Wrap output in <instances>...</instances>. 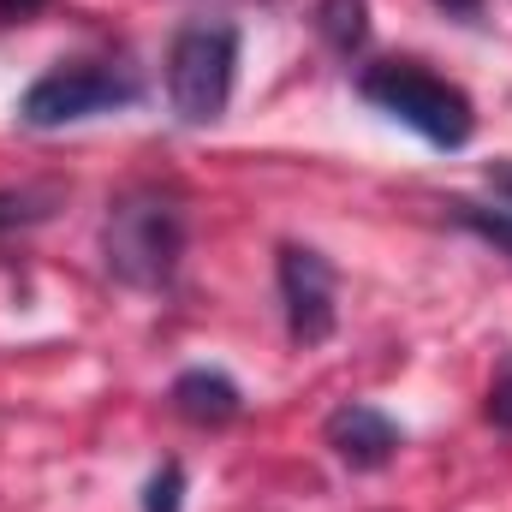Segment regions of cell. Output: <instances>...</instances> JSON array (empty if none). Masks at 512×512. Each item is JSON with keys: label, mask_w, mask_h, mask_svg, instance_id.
<instances>
[{"label": "cell", "mask_w": 512, "mask_h": 512, "mask_svg": "<svg viewBox=\"0 0 512 512\" xmlns=\"http://www.w3.org/2000/svg\"><path fill=\"white\" fill-rule=\"evenodd\" d=\"M489 191H495V203L512 215V161H495L489 167Z\"/></svg>", "instance_id": "cell-13"}, {"label": "cell", "mask_w": 512, "mask_h": 512, "mask_svg": "<svg viewBox=\"0 0 512 512\" xmlns=\"http://www.w3.org/2000/svg\"><path fill=\"white\" fill-rule=\"evenodd\" d=\"M239 30L227 18H191L167 42V102L185 126H215L233 102Z\"/></svg>", "instance_id": "cell-4"}, {"label": "cell", "mask_w": 512, "mask_h": 512, "mask_svg": "<svg viewBox=\"0 0 512 512\" xmlns=\"http://www.w3.org/2000/svg\"><path fill=\"white\" fill-rule=\"evenodd\" d=\"M143 512H185V465L167 459L149 483H143Z\"/></svg>", "instance_id": "cell-11"}, {"label": "cell", "mask_w": 512, "mask_h": 512, "mask_svg": "<svg viewBox=\"0 0 512 512\" xmlns=\"http://www.w3.org/2000/svg\"><path fill=\"white\" fill-rule=\"evenodd\" d=\"M358 96H364L376 114L399 120L405 131H417L423 143H435V149H465V143L477 137V108H471V96H465L459 84L435 78V72L417 66V60H376V66H364V72H358Z\"/></svg>", "instance_id": "cell-2"}, {"label": "cell", "mask_w": 512, "mask_h": 512, "mask_svg": "<svg viewBox=\"0 0 512 512\" xmlns=\"http://www.w3.org/2000/svg\"><path fill=\"white\" fill-rule=\"evenodd\" d=\"M137 102H143L137 66H126V60H60L18 96V120L30 131H54L96 120V114H120Z\"/></svg>", "instance_id": "cell-3"}, {"label": "cell", "mask_w": 512, "mask_h": 512, "mask_svg": "<svg viewBox=\"0 0 512 512\" xmlns=\"http://www.w3.org/2000/svg\"><path fill=\"white\" fill-rule=\"evenodd\" d=\"M48 0H0V24H12V18H36Z\"/></svg>", "instance_id": "cell-14"}, {"label": "cell", "mask_w": 512, "mask_h": 512, "mask_svg": "<svg viewBox=\"0 0 512 512\" xmlns=\"http://www.w3.org/2000/svg\"><path fill=\"white\" fill-rule=\"evenodd\" d=\"M274 280H280V310H286V334L292 346H328L340 328V274L316 245H280L274 256Z\"/></svg>", "instance_id": "cell-5"}, {"label": "cell", "mask_w": 512, "mask_h": 512, "mask_svg": "<svg viewBox=\"0 0 512 512\" xmlns=\"http://www.w3.org/2000/svg\"><path fill=\"white\" fill-rule=\"evenodd\" d=\"M435 6H441L447 18H465V24H471V18L483 12V0H435Z\"/></svg>", "instance_id": "cell-15"}, {"label": "cell", "mask_w": 512, "mask_h": 512, "mask_svg": "<svg viewBox=\"0 0 512 512\" xmlns=\"http://www.w3.org/2000/svg\"><path fill=\"white\" fill-rule=\"evenodd\" d=\"M185 233H191V221H185L179 191L131 185L126 197H114V209L102 221V262L131 292H167L185 262Z\"/></svg>", "instance_id": "cell-1"}, {"label": "cell", "mask_w": 512, "mask_h": 512, "mask_svg": "<svg viewBox=\"0 0 512 512\" xmlns=\"http://www.w3.org/2000/svg\"><path fill=\"white\" fill-rule=\"evenodd\" d=\"M447 209H453V221H459L465 233H477L483 245H495V251L512 256V215L507 209H483V203H465V197L447 203Z\"/></svg>", "instance_id": "cell-10"}, {"label": "cell", "mask_w": 512, "mask_h": 512, "mask_svg": "<svg viewBox=\"0 0 512 512\" xmlns=\"http://www.w3.org/2000/svg\"><path fill=\"white\" fill-rule=\"evenodd\" d=\"M322 435H328V447H334V459L346 471H382V465H393V453L405 447V429L387 417L382 405H364V399L334 405Z\"/></svg>", "instance_id": "cell-6"}, {"label": "cell", "mask_w": 512, "mask_h": 512, "mask_svg": "<svg viewBox=\"0 0 512 512\" xmlns=\"http://www.w3.org/2000/svg\"><path fill=\"white\" fill-rule=\"evenodd\" d=\"M483 417H489L495 429H507V435H512V352L501 358V370H495V387H489V405H483Z\"/></svg>", "instance_id": "cell-12"}, {"label": "cell", "mask_w": 512, "mask_h": 512, "mask_svg": "<svg viewBox=\"0 0 512 512\" xmlns=\"http://www.w3.org/2000/svg\"><path fill=\"white\" fill-rule=\"evenodd\" d=\"M54 209H60V191H54V185L0 191V233H24V227H42Z\"/></svg>", "instance_id": "cell-9"}, {"label": "cell", "mask_w": 512, "mask_h": 512, "mask_svg": "<svg viewBox=\"0 0 512 512\" xmlns=\"http://www.w3.org/2000/svg\"><path fill=\"white\" fill-rule=\"evenodd\" d=\"M316 36L340 60H352L370 42V0H316Z\"/></svg>", "instance_id": "cell-8"}, {"label": "cell", "mask_w": 512, "mask_h": 512, "mask_svg": "<svg viewBox=\"0 0 512 512\" xmlns=\"http://www.w3.org/2000/svg\"><path fill=\"white\" fill-rule=\"evenodd\" d=\"M167 399H173V411H179L185 423H197V429H227V423L245 411V393H239V382H233L227 370H185V376H173Z\"/></svg>", "instance_id": "cell-7"}]
</instances>
